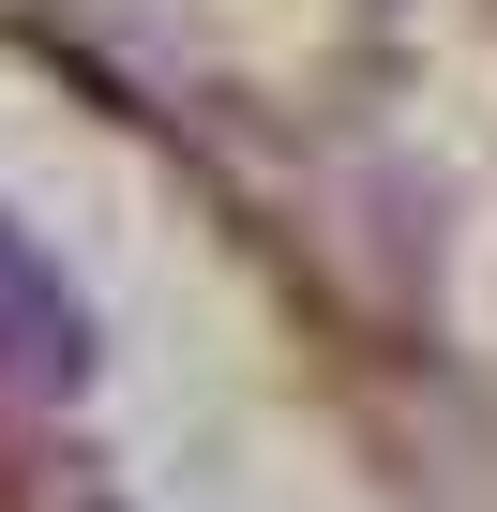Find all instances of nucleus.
Returning <instances> with one entry per match:
<instances>
[{
	"label": "nucleus",
	"mask_w": 497,
	"mask_h": 512,
	"mask_svg": "<svg viewBox=\"0 0 497 512\" xmlns=\"http://www.w3.org/2000/svg\"><path fill=\"white\" fill-rule=\"evenodd\" d=\"M0 377H31V392H61L76 377V302H61V272L0 226Z\"/></svg>",
	"instance_id": "1"
}]
</instances>
